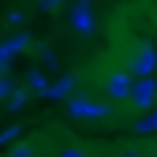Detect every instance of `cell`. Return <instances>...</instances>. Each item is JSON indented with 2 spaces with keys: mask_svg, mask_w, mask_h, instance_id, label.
<instances>
[{
  "mask_svg": "<svg viewBox=\"0 0 157 157\" xmlns=\"http://www.w3.org/2000/svg\"><path fill=\"white\" fill-rule=\"evenodd\" d=\"M127 90H131V82H127V75H112V78H109V94H112V97H124Z\"/></svg>",
  "mask_w": 157,
  "mask_h": 157,
  "instance_id": "obj_1",
  "label": "cell"
},
{
  "mask_svg": "<svg viewBox=\"0 0 157 157\" xmlns=\"http://www.w3.org/2000/svg\"><path fill=\"white\" fill-rule=\"evenodd\" d=\"M150 94H153V86H150V82H142V86H135V97H139V105H150V101H146Z\"/></svg>",
  "mask_w": 157,
  "mask_h": 157,
  "instance_id": "obj_2",
  "label": "cell"
}]
</instances>
